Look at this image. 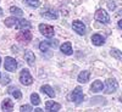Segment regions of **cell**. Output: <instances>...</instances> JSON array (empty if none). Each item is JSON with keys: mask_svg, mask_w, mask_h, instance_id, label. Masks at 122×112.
Masks as SVG:
<instances>
[{"mask_svg": "<svg viewBox=\"0 0 122 112\" xmlns=\"http://www.w3.org/2000/svg\"><path fill=\"white\" fill-rule=\"evenodd\" d=\"M61 108V105L57 104V102H54V101H48V102L45 104V110L46 111H50V112H56Z\"/></svg>", "mask_w": 122, "mask_h": 112, "instance_id": "cell-14", "label": "cell"}, {"mask_svg": "<svg viewBox=\"0 0 122 112\" xmlns=\"http://www.w3.org/2000/svg\"><path fill=\"white\" fill-rule=\"evenodd\" d=\"M71 99H72L73 102L76 104H81L84 99V95H83V90L81 87H77L75 88V90L72 91V94H71Z\"/></svg>", "mask_w": 122, "mask_h": 112, "instance_id": "cell-4", "label": "cell"}, {"mask_svg": "<svg viewBox=\"0 0 122 112\" xmlns=\"http://www.w3.org/2000/svg\"><path fill=\"white\" fill-rule=\"evenodd\" d=\"M20 82H21L23 85H30L33 83V78L30 76L29 71L28 69H22L21 73H20Z\"/></svg>", "mask_w": 122, "mask_h": 112, "instance_id": "cell-3", "label": "cell"}, {"mask_svg": "<svg viewBox=\"0 0 122 112\" xmlns=\"http://www.w3.org/2000/svg\"><path fill=\"white\" fill-rule=\"evenodd\" d=\"M26 3H27L29 6H32V7H38V6L40 5L39 0H26Z\"/></svg>", "mask_w": 122, "mask_h": 112, "instance_id": "cell-25", "label": "cell"}, {"mask_svg": "<svg viewBox=\"0 0 122 112\" xmlns=\"http://www.w3.org/2000/svg\"><path fill=\"white\" fill-rule=\"evenodd\" d=\"M118 28H122V21H118Z\"/></svg>", "mask_w": 122, "mask_h": 112, "instance_id": "cell-29", "label": "cell"}, {"mask_svg": "<svg viewBox=\"0 0 122 112\" xmlns=\"http://www.w3.org/2000/svg\"><path fill=\"white\" fill-rule=\"evenodd\" d=\"M89 77H90V72H89V71H82V72L78 74L77 80L79 83H87L89 80Z\"/></svg>", "mask_w": 122, "mask_h": 112, "instance_id": "cell-16", "label": "cell"}, {"mask_svg": "<svg viewBox=\"0 0 122 112\" xmlns=\"http://www.w3.org/2000/svg\"><path fill=\"white\" fill-rule=\"evenodd\" d=\"M7 93L9 94H11L15 99H21L22 97V94H21V91H20L16 87H9L7 89Z\"/></svg>", "mask_w": 122, "mask_h": 112, "instance_id": "cell-18", "label": "cell"}, {"mask_svg": "<svg viewBox=\"0 0 122 112\" xmlns=\"http://www.w3.org/2000/svg\"><path fill=\"white\" fill-rule=\"evenodd\" d=\"M57 45H59V43H57L56 39H54V40H45V42H42L39 44V49H40V51L45 53V51L49 50V48L55 49V48H57Z\"/></svg>", "mask_w": 122, "mask_h": 112, "instance_id": "cell-6", "label": "cell"}, {"mask_svg": "<svg viewBox=\"0 0 122 112\" xmlns=\"http://www.w3.org/2000/svg\"><path fill=\"white\" fill-rule=\"evenodd\" d=\"M17 39L21 40V42L28 43V42H30V39H32V33H30L29 30H25V29H23V32H21V33L18 34Z\"/></svg>", "mask_w": 122, "mask_h": 112, "instance_id": "cell-10", "label": "cell"}, {"mask_svg": "<svg viewBox=\"0 0 122 112\" xmlns=\"http://www.w3.org/2000/svg\"><path fill=\"white\" fill-rule=\"evenodd\" d=\"M10 12H11L14 16H17V17H21L23 15V11L20 7H17V6H11L10 7Z\"/></svg>", "mask_w": 122, "mask_h": 112, "instance_id": "cell-20", "label": "cell"}, {"mask_svg": "<svg viewBox=\"0 0 122 112\" xmlns=\"http://www.w3.org/2000/svg\"><path fill=\"white\" fill-rule=\"evenodd\" d=\"M10 83V78H7V77H5L3 80H1V84L3 85H6V84H9Z\"/></svg>", "mask_w": 122, "mask_h": 112, "instance_id": "cell-28", "label": "cell"}, {"mask_svg": "<svg viewBox=\"0 0 122 112\" xmlns=\"http://www.w3.org/2000/svg\"><path fill=\"white\" fill-rule=\"evenodd\" d=\"M30 102H32L34 106H37V105L40 104V99H39V95H38L37 93L30 94Z\"/></svg>", "mask_w": 122, "mask_h": 112, "instance_id": "cell-24", "label": "cell"}, {"mask_svg": "<svg viewBox=\"0 0 122 112\" xmlns=\"http://www.w3.org/2000/svg\"><path fill=\"white\" fill-rule=\"evenodd\" d=\"M16 22H17L16 17H7V18H5V21H4L6 27H14L16 24Z\"/></svg>", "mask_w": 122, "mask_h": 112, "instance_id": "cell-23", "label": "cell"}, {"mask_svg": "<svg viewBox=\"0 0 122 112\" xmlns=\"http://www.w3.org/2000/svg\"><path fill=\"white\" fill-rule=\"evenodd\" d=\"M42 16L49 19H56L57 18V14L55 11H46V12H42Z\"/></svg>", "mask_w": 122, "mask_h": 112, "instance_id": "cell-22", "label": "cell"}, {"mask_svg": "<svg viewBox=\"0 0 122 112\" xmlns=\"http://www.w3.org/2000/svg\"><path fill=\"white\" fill-rule=\"evenodd\" d=\"M39 32L46 38H53L54 34H55L54 28L50 24H46V23H40L39 24Z\"/></svg>", "mask_w": 122, "mask_h": 112, "instance_id": "cell-2", "label": "cell"}, {"mask_svg": "<svg viewBox=\"0 0 122 112\" xmlns=\"http://www.w3.org/2000/svg\"><path fill=\"white\" fill-rule=\"evenodd\" d=\"M0 77H1V74H0Z\"/></svg>", "mask_w": 122, "mask_h": 112, "instance_id": "cell-32", "label": "cell"}, {"mask_svg": "<svg viewBox=\"0 0 122 112\" xmlns=\"http://www.w3.org/2000/svg\"><path fill=\"white\" fill-rule=\"evenodd\" d=\"M72 28H73L75 32L77 34H79V35H83L86 33V26H84V23L82 21H79V19H76V21L72 22Z\"/></svg>", "mask_w": 122, "mask_h": 112, "instance_id": "cell-8", "label": "cell"}, {"mask_svg": "<svg viewBox=\"0 0 122 112\" xmlns=\"http://www.w3.org/2000/svg\"><path fill=\"white\" fill-rule=\"evenodd\" d=\"M4 67L6 71H9V72H15L16 68H17V62H16V60L12 58V57H5V63H4Z\"/></svg>", "mask_w": 122, "mask_h": 112, "instance_id": "cell-7", "label": "cell"}, {"mask_svg": "<svg viewBox=\"0 0 122 112\" xmlns=\"http://www.w3.org/2000/svg\"><path fill=\"white\" fill-rule=\"evenodd\" d=\"M117 88H118V83H117V80L115 78L106 79V82H105V93L106 94L115 93V91L117 90Z\"/></svg>", "mask_w": 122, "mask_h": 112, "instance_id": "cell-1", "label": "cell"}, {"mask_svg": "<svg viewBox=\"0 0 122 112\" xmlns=\"http://www.w3.org/2000/svg\"><path fill=\"white\" fill-rule=\"evenodd\" d=\"M15 27H16L18 30L28 29V28H30V22L27 21V19H25V18H22V19H17V22H16Z\"/></svg>", "mask_w": 122, "mask_h": 112, "instance_id": "cell-9", "label": "cell"}, {"mask_svg": "<svg viewBox=\"0 0 122 112\" xmlns=\"http://www.w3.org/2000/svg\"><path fill=\"white\" fill-rule=\"evenodd\" d=\"M94 18L97 19V21L101 22V23H109V22H110V16H109V14L105 11V10H103V9L98 10V11L95 12Z\"/></svg>", "mask_w": 122, "mask_h": 112, "instance_id": "cell-5", "label": "cell"}, {"mask_svg": "<svg viewBox=\"0 0 122 112\" xmlns=\"http://www.w3.org/2000/svg\"><path fill=\"white\" fill-rule=\"evenodd\" d=\"M60 50H61V53L65 54V55H71L72 54V45H71L70 42H65L60 46Z\"/></svg>", "mask_w": 122, "mask_h": 112, "instance_id": "cell-15", "label": "cell"}, {"mask_svg": "<svg viewBox=\"0 0 122 112\" xmlns=\"http://www.w3.org/2000/svg\"><path fill=\"white\" fill-rule=\"evenodd\" d=\"M1 15H3V10H1V9H0V16H1Z\"/></svg>", "mask_w": 122, "mask_h": 112, "instance_id": "cell-30", "label": "cell"}, {"mask_svg": "<svg viewBox=\"0 0 122 112\" xmlns=\"http://www.w3.org/2000/svg\"><path fill=\"white\" fill-rule=\"evenodd\" d=\"M104 89V84L101 80H95V82H93V84H92L90 87V91L92 93H99V91H103Z\"/></svg>", "mask_w": 122, "mask_h": 112, "instance_id": "cell-13", "label": "cell"}, {"mask_svg": "<svg viewBox=\"0 0 122 112\" xmlns=\"http://www.w3.org/2000/svg\"><path fill=\"white\" fill-rule=\"evenodd\" d=\"M110 55L112 56V57H115L116 60H122V55H121V51L118 49H116V48H114V49H111L110 50Z\"/></svg>", "mask_w": 122, "mask_h": 112, "instance_id": "cell-21", "label": "cell"}, {"mask_svg": "<svg viewBox=\"0 0 122 112\" xmlns=\"http://www.w3.org/2000/svg\"><path fill=\"white\" fill-rule=\"evenodd\" d=\"M107 6H109L110 10H115V9H116V4H115L114 1H109V3H107Z\"/></svg>", "mask_w": 122, "mask_h": 112, "instance_id": "cell-27", "label": "cell"}, {"mask_svg": "<svg viewBox=\"0 0 122 112\" xmlns=\"http://www.w3.org/2000/svg\"><path fill=\"white\" fill-rule=\"evenodd\" d=\"M92 43H93V45H95V46H100V45H103L105 43V38L103 35H100V34H93L92 35Z\"/></svg>", "mask_w": 122, "mask_h": 112, "instance_id": "cell-11", "label": "cell"}, {"mask_svg": "<svg viewBox=\"0 0 122 112\" xmlns=\"http://www.w3.org/2000/svg\"><path fill=\"white\" fill-rule=\"evenodd\" d=\"M0 61H1V60H0ZM0 63H1V62H0Z\"/></svg>", "mask_w": 122, "mask_h": 112, "instance_id": "cell-31", "label": "cell"}, {"mask_svg": "<svg viewBox=\"0 0 122 112\" xmlns=\"http://www.w3.org/2000/svg\"><path fill=\"white\" fill-rule=\"evenodd\" d=\"M1 108L3 111H12L14 108V102H12V100H10V99H4V101L1 102Z\"/></svg>", "mask_w": 122, "mask_h": 112, "instance_id": "cell-17", "label": "cell"}, {"mask_svg": "<svg viewBox=\"0 0 122 112\" xmlns=\"http://www.w3.org/2000/svg\"><path fill=\"white\" fill-rule=\"evenodd\" d=\"M20 111H21V112H29V111H33V110H32V106H29V105H23V106H21Z\"/></svg>", "mask_w": 122, "mask_h": 112, "instance_id": "cell-26", "label": "cell"}, {"mask_svg": "<svg viewBox=\"0 0 122 112\" xmlns=\"http://www.w3.org/2000/svg\"><path fill=\"white\" fill-rule=\"evenodd\" d=\"M25 58H26V61H27V63L32 67V66H34V62H36V56H34V54L30 51V50H26L25 51Z\"/></svg>", "mask_w": 122, "mask_h": 112, "instance_id": "cell-12", "label": "cell"}, {"mask_svg": "<svg viewBox=\"0 0 122 112\" xmlns=\"http://www.w3.org/2000/svg\"><path fill=\"white\" fill-rule=\"evenodd\" d=\"M40 90H42V93L46 94L49 97H54L55 96V91L50 85H43L42 88H40Z\"/></svg>", "mask_w": 122, "mask_h": 112, "instance_id": "cell-19", "label": "cell"}]
</instances>
